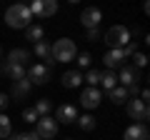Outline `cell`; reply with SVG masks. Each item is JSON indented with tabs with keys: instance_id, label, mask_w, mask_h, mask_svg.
<instances>
[{
	"instance_id": "6da1fadb",
	"label": "cell",
	"mask_w": 150,
	"mask_h": 140,
	"mask_svg": "<svg viewBox=\"0 0 150 140\" xmlns=\"http://www.w3.org/2000/svg\"><path fill=\"white\" fill-rule=\"evenodd\" d=\"M33 15L30 10H28V5H10L5 10V23L10 28H20V30H25L28 25H30Z\"/></svg>"
},
{
	"instance_id": "ac0fdd59",
	"label": "cell",
	"mask_w": 150,
	"mask_h": 140,
	"mask_svg": "<svg viewBox=\"0 0 150 140\" xmlns=\"http://www.w3.org/2000/svg\"><path fill=\"white\" fill-rule=\"evenodd\" d=\"M80 83H83V75L78 73V70H68V73L63 75V85L65 88H78Z\"/></svg>"
},
{
	"instance_id": "8fae6325",
	"label": "cell",
	"mask_w": 150,
	"mask_h": 140,
	"mask_svg": "<svg viewBox=\"0 0 150 140\" xmlns=\"http://www.w3.org/2000/svg\"><path fill=\"white\" fill-rule=\"evenodd\" d=\"M150 135H148V125L145 123H135V125H130L128 130H125V135H123V140H148Z\"/></svg>"
},
{
	"instance_id": "e0dca14e",
	"label": "cell",
	"mask_w": 150,
	"mask_h": 140,
	"mask_svg": "<svg viewBox=\"0 0 150 140\" xmlns=\"http://www.w3.org/2000/svg\"><path fill=\"white\" fill-rule=\"evenodd\" d=\"M100 85L105 88V90H112V88H118V75H115V70L100 73Z\"/></svg>"
},
{
	"instance_id": "7c38bea8",
	"label": "cell",
	"mask_w": 150,
	"mask_h": 140,
	"mask_svg": "<svg viewBox=\"0 0 150 140\" xmlns=\"http://www.w3.org/2000/svg\"><path fill=\"white\" fill-rule=\"evenodd\" d=\"M58 120H60V123H75V120H78V110H75V105H70V103L60 105V108H58Z\"/></svg>"
},
{
	"instance_id": "2e32d148",
	"label": "cell",
	"mask_w": 150,
	"mask_h": 140,
	"mask_svg": "<svg viewBox=\"0 0 150 140\" xmlns=\"http://www.w3.org/2000/svg\"><path fill=\"white\" fill-rule=\"evenodd\" d=\"M28 60H30V53L28 50H23V48H18V50H10V55H8V63H13V65H25Z\"/></svg>"
},
{
	"instance_id": "f1b7e54d",
	"label": "cell",
	"mask_w": 150,
	"mask_h": 140,
	"mask_svg": "<svg viewBox=\"0 0 150 140\" xmlns=\"http://www.w3.org/2000/svg\"><path fill=\"white\" fill-rule=\"evenodd\" d=\"M90 63H93V58L88 53H80L78 55V65H80V68H90Z\"/></svg>"
},
{
	"instance_id": "44dd1931",
	"label": "cell",
	"mask_w": 150,
	"mask_h": 140,
	"mask_svg": "<svg viewBox=\"0 0 150 140\" xmlns=\"http://www.w3.org/2000/svg\"><path fill=\"white\" fill-rule=\"evenodd\" d=\"M50 110H53V103H50L48 98H43V100H38V103H35V113H38V118H48Z\"/></svg>"
},
{
	"instance_id": "ba28073f",
	"label": "cell",
	"mask_w": 150,
	"mask_h": 140,
	"mask_svg": "<svg viewBox=\"0 0 150 140\" xmlns=\"http://www.w3.org/2000/svg\"><path fill=\"white\" fill-rule=\"evenodd\" d=\"M118 80L123 83V88L128 90V88H135V85H138V80H140V73H138L135 68H130V65H125V68L120 70Z\"/></svg>"
},
{
	"instance_id": "484cf974",
	"label": "cell",
	"mask_w": 150,
	"mask_h": 140,
	"mask_svg": "<svg viewBox=\"0 0 150 140\" xmlns=\"http://www.w3.org/2000/svg\"><path fill=\"white\" fill-rule=\"evenodd\" d=\"M10 140H40L35 133H15V135H10Z\"/></svg>"
},
{
	"instance_id": "7402d4cb",
	"label": "cell",
	"mask_w": 150,
	"mask_h": 140,
	"mask_svg": "<svg viewBox=\"0 0 150 140\" xmlns=\"http://www.w3.org/2000/svg\"><path fill=\"white\" fill-rule=\"evenodd\" d=\"M58 13V3L55 0H43V8H40V18H50Z\"/></svg>"
},
{
	"instance_id": "5b68a950",
	"label": "cell",
	"mask_w": 150,
	"mask_h": 140,
	"mask_svg": "<svg viewBox=\"0 0 150 140\" xmlns=\"http://www.w3.org/2000/svg\"><path fill=\"white\" fill-rule=\"evenodd\" d=\"M128 115L133 120H138V123H145L148 120V103H143L140 98L128 100Z\"/></svg>"
},
{
	"instance_id": "4316f807",
	"label": "cell",
	"mask_w": 150,
	"mask_h": 140,
	"mask_svg": "<svg viewBox=\"0 0 150 140\" xmlns=\"http://www.w3.org/2000/svg\"><path fill=\"white\" fill-rule=\"evenodd\" d=\"M133 60H135V70L148 65V58H145V53H135V55H133Z\"/></svg>"
},
{
	"instance_id": "9c48e42d",
	"label": "cell",
	"mask_w": 150,
	"mask_h": 140,
	"mask_svg": "<svg viewBox=\"0 0 150 140\" xmlns=\"http://www.w3.org/2000/svg\"><path fill=\"white\" fill-rule=\"evenodd\" d=\"M35 55H38V58H40V60H45V68H53V65H55V60H53V50H50V43H45V40H40V43H35Z\"/></svg>"
},
{
	"instance_id": "cb8c5ba5",
	"label": "cell",
	"mask_w": 150,
	"mask_h": 140,
	"mask_svg": "<svg viewBox=\"0 0 150 140\" xmlns=\"http://www.w3.org/2000/svg\"><path fill=\"white\" fill-rule=\"evenodd\" d=\"M10 133H13L10 118L8 115H0V138H10Z\"/></svg>"
},
{
	"instance_id": "f546056e",
	"label": "cell",
	"mask_w": 150,
	"mask_h": 140,
	"mask_svg": "<svg viewBox=\"0 0 150 140\" xmlns=\"http://www.w3.org/2000/svg\"><path fill=\"white\" fill-rule=\"evenodd\" d=\"M88 40H90V43H95V40H100V30H98V28H93V30H88Z\"/></svg>"
},
{
	"instance_id": "3957f363",
	"label": "cell",
	"mask_w": 150,
	"mask_h": 140,
	"mask_svg": "<svg viewBox=\"0 0 150 140\" xmlns=\"http://www.w3.org/2000/svg\"><path fill=\"white\" fill-rule=\"evenodd\" d=\"M50 50H53V60L55 63H70V60H75V43L70 38L58 40L55 45H50Z\"/></svg>"
},
{
	"instance_id": "83f0119b",
	"label": "cell",
	"mask_w": 150,
	"mask_h": 140,
	"mask_svg": "<svg viewBox=\"0 0 150 140\" xmlns=\"http://www.w3.org/2000/svg\"><path fill=\"white\" fill-rule=\"evenodd\" d=\"M23 118H25V123H38V113H35V108H28L25 113H23Z\"/></svg>"
},
{
	"instance_id": "4fadbf2b",
	"label": "cell",
	"mask_w": 150,
	"mask_h": 140,
	"mask_svg": "<svg viewBox=\"0 0 150 140\" xmlns=\"http://www.w3.org/2000/svg\"><path fill=\"white\" fill-rule=\"evenodd\" d=\"M30 80H28V78H23V80H15L13 83V98H15V100H23V98H28L30 95Z\"/></svg>"
},
{
	"instance_id": "52a82bcc",
	"label": "cell",
	"mask_w": 150,
	"mask_h": 140,
	"mask_svg": "<svg viewBox=\"0 0 150 140\" xmlns=\"http://www.w3.org/2000/svg\"><path fill=\"white\" fill-rule=\"evenodd\" d=\"M100 90L98 88H88V90H83V95H80V105L83 108H88V110H93V108H98L100 105Z\"/></svg>"
},
{
	"instance_id": "d6986e66",
	"label": "cell",
	"mask_w": 150,
	"mask_h": 140,
	"mask_svg": "<svg viewBox=\"0 0 150 140\" xmlns=\"http://www.w3.org/2000/svg\"><path fill=\"white\" fill-rule=\"evenodd\" d=\"M43 35H45V30H43L40 25H28V28H25V38L33 40V43H40Z\"/></svg>"
},
{
	"instance_id": "7a4b0ae2",
	"label": "cell",
	"mask_w": 150,
	"mask_h": 140,
	"mask_svg": "<svg viewBox=\"0 0 150 140\" xmlns=\"http://www.w3.org/2000/svg\"><path fill=\"white\" fill-rule=\"evenodd\" d=\"M105 43L110 45V50H123L125 45L130 43V33L125 25H112L110 30L105 33Z\"/></svg>"
},
{
	"instance_id": "d4e9b609",
	"label": "cell",
	"mask_w": 150,
	"mask_h": 140,
	"mask_svg": "<svg viewBox=\"0 0 150 140\" xmlns=\"http://www.w3.org/2000/svg\"><path fill=\"white\" fill-rule=\"evenodd\" d=\"M85 83H88L90 88H95L98 83H100V73H98V70H90V73L85 75Z\"/></svg>"
},
{
	"instance_id": "277c9868",
	"label": "cell",
	"mask_w": 150,
	"mask_h": 140,
	"mask_svg": "<svg viewBox=\"0 0 150 140\" xmlns=\"http://www.w3.org/2000/svg\"><path fill=\"white\" fill-rule=\"evenodd\" d=\"M55 133H58V123H55L50 115H48V118H40V120L35 123V135H38L40 140H53Z\"/></svg>"
},
{
	"instance_id": "8992f818",
	"label": "cell",
	"mask_w": 150,
	"mask_h": 140,
	"mask_svg": "<svg viewBox=\"0 0 150 140\" xmlns=\"http://www.w3.org/2000/svg\"><path fill=\"white\" fill-rule=\"evenodd\" d=\"M25 78L30 80V85H45V83H48V78H50V70L45 68V65L35 63V65L25 73Z\"/></svg>"
},
{
	"instance_id": "4dcf8cb0",
	"label": "cell",
	"mask_w": 150,
	"mask_h": 140,
	"mask_svg": "<svg viewBox=\"0 0 150 140\" xmlns=\"http://www.w3.org/2000/svg\"><path fill=\"white\" fill-rule=\"evenodd\" d=\"M8 105H10V98H8L5 93H0V110H5Z\"/></svg>"
},
{
	"instance_id": "ffe728a7",
	"label": "cell",
	"mask_w": 150,
	"mask_h": 140,
	"mask_svg": "<svg viewBox=\"0 0 150 140\" xmlns=\"http://www.w3.org/2000/svg\"><path fill=\"white\" fill-rule=\"evenodd\" d=\"M108 98H110L115 105L128 103V90H125V88H112V90H108Z\"/></svg>"
},
{
	"instance_id": "9a60e30c",
	"label": "cell",
	"mask_w": 150,
	"mask_h": 140,
	"mask_svg": "<svg viewBox=\"0 0 150 140\" xmlns=\"http://www.w3.org/2000/svg\"><path fill=\"white\" fill-rule=\"evenodd\" d=\"M3 73H8L10 75V80L15 83V80H23L25 78V68H20V65H13V63H3Z\"/></svg>"
},
{
	"instance_id": "603a6c76",
	"label": "cell",
	"mask_w": 150,
	"mask_h": 140,
	"mask_svg": "<svg viewBox=\"0 0 150 140\" xmlns=\"http://www.w3.org/2000/svg\"><path fill=\"white\" fill-rule=\"evenodd\" d=\"M75 123L80 125V128L85 130V133H90V130H95V118H93V115H83V118H78Z\"/></svg>"
},
{
	"instance_id": "5bb4252c",
	"label": "cell",
	"mask_w": 150,
	"mask_h": 140,
	"mask_svg": "<svg viewBox=\"0 0 150 140\" xmlns=\"http://www.w3.org/2000/svg\"><path fill=\"white\" fill-rule=\"evenodd\" d=\"M103 63L108 65V68H118V65H123L125 63V55H123V50H108L105 53V58H103Z\"/></svg>"
},
{
	"instance_id": "30bf717a",
	"label": "cell",
	"mask_w": 150,
	"mask_h": 140,
	"mask_svg": "<svg viewBox=\"0 0 150 140\" xmlns=\"http://www.w3.org/2000/svg\"><path fill=\"white\" fill-rule=\"evenodd\" d=\"M103 20V13L98 10V8H88V10H83L80 15V23L88 28V30H93V28H98V23Z\"/></svg>"
}]
</instances>
